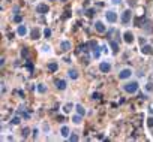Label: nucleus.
<instances>
[{
  "instance_id": "nucleus-1",
  "label": "nucleus",
  "mask_w": 153,
  "mask_h": 142,
  "mask_svg": "<svg viewBox=\"0 0 153 142\" xmlns=\"http://www.w3.org/2000/svg\"><path fill=\"white\" fill-rule=\"evenodd\" d=\"M137 90H138V84H137L135 81L125 84V91H128V93H135Z\"/></svg>"
},
{
  "instance_id": "nucleus-2",
  "label": "nucleus",
  "mask_w": 153,
  "mask_h": 142,
  "mask_svg": "<svg viewBox=\"0 0 153 142\" xmlns=\"http://www.w3.org/2000/svg\"><path fill=\"white\" fill-rule=\"evenodd\" d=\"M131 74H132V72H131V69H123L122 72L119 74V78H120V79H126V78L131 77Z\"/></svg>"
},
{
  "instance_id": "nucleus-3",
  "label": "nucleus",
  "mask_w": 153,
  "mask_h": 142,
  "mask_svg": "<svg viewBox=\"0 0 153 142\" xmlns=\"http://www.w3.org/2000/svg\"><path fill=\"white\" fill-rule=\"evenodd\" d=\"M129 21H131V11L128 9V11H125L123 15H122V23H123V24H128Z\"/></svg>"
},
{
  "instance_id": "nucleus-4",
  "label": "nucleus",
  "mask_w": 153,
  "mask_h": 142,
  "mask_svg": "<svg viewBox=\"0 0 153 142\" xmlns=\"http://www.w3.org/2000/svg\"><path fill=\"white\" fill-rule=\"evenodd\" d=\"M36 12H38V14H47V12H48V6L44 5V3H41V5L36 6Z\"/></svg>"
},
{
  "instance_id": "nucleus-5",
  "label": "nucleus",
  "mask_w": 153,
  "mask_h": 142,
  "mask_svg": "<svg viewBox=\"0 0 153 142\" xmlns=\"http://www.w3.org/2000/svg\"><path fill=\"white\" fill-rule=\"evenodd\" d=\"M99 69H101V72H104V74H107V72H110V69H111V66H110V63H101L99 64Z\"/></svg>"
},
{
  "instance_id": "nucleus-6",
  "label": "nucleus",
  "mask_w": 153,
  "mask_h": 142,
  "mask_svg": "<svg viewBox=\"0 0 153 142\" xmlns=\"http://www.w3.org/2000/svg\"><path fill=\"white\" fill-rule=\"evenodd\" d=\"M105 15H107V20H108L110 23H116V21H117V15H116L114 12H107Z\"/></svg>"
},
{
  "instance_id": "nucleus-7",
  "label": "nucleus",
  "mask_w": 153,
  "mask_h": 142,
  "mask_svg": "<svg viewBox=\"0 0 153 142\" xmlns=\"http://www.w3.org/2000/svg\"><path fill=\"white\" fill-rule=\"evenodd\" d=\"M123 38H125V42H126V43H132V42H134V35H132L131 32H126Z\"/></svg>"
},
{
  "instance_id": "nucleus-8",
  "label": "nucleus",
  "mask_w": 153,
  "mask_h": 142,
  "mask_svg": "<svg viewBox=\"0 0 153 142\" xmlns=\"http://www.w3.org/2000/svg\"><path fill=\"white\" fill-rule=\"evenodd\" d=\"M56 87H57L59 90H65V88H66V82H65L63 79H56Z\"/></svg>"
},
{
  "instance_id": "nucleus-9",
  "label": "nucleus",
  "mask_w": 153,
  "mask_h": 142,
  "mask_svg": "<svg viewBox=\"0 0 153 142\" xmlns=\"http://www.w3.org/2000/svg\"><path fill=\"white\" fill-rule=\"evenodd\" d=\"M95 27H96V30H98L99 33H104V32H105V26H104V23H101V21H96Z\"/></svg>"
},
{
  "instance_id": "nucleus-10",
  "label": "nucleus",
  "mask_w": 153,
  "mask_h": 142,
  "mask_svg": "<svg viewBox=\"0 0 153 142\" xmlns=\"http://www.w3.org/2000/svg\"><path fill=\"white\" fill-rule=\"evenodd\" d=\"M143 23H144V18H143V17H137V18L134 20V26H135V27H141Z\"/></svg>"
},
{
  "instance_id": "nucleus-11",
  "label": "nucleus",
  "mask_w": 153,
  "mask_h": 142,
  "mask_svg": "<svg viewBox=\"0 0 153 142\" xmlns=\"http://www.w3.org/2000/svg\"><path fill=\"white\" fill-rule=\"evenodd\" d=\"M141 51H143V54H153V49H152L150 45H144Z\"/></svg>"
},
{
  "instance_id": "nucleus-12",
  "label": "nucleus",
  "mask_w": 153,
  "mask_h": 142,
  "mask_svg": "<svg viewBox=\"0 0 153 142\" xmlns=\"http://www.w3.org/2000/svg\"><path fill=\"white\" fill-rule=\"evenodd\" d=\"M68 75L72 78V79H76V78H78V72H76V70L75 69H72V70H69V72H68Z\"/></svg>"
},
{
  "instance_id": "nucleus-13",
  "label": "nucleus",
  "mask_w": 153,
  "mask_h": 142,
  "mask_svg": "<svg viewBox=\"0 0 153 142\" xmlns=\"http://www.w3.org/2000/svg\"><path fill=\"white\" fill-rule=\"evenodd\" d=\"M75 109H76V112H78L80 115H84V114H86V109H84L81 105H76V106H75Z\"/></svg>"
},
{
  "instance_id": "nucleus-14",
  "label": "nucleus",
  "mask_w": 153,
  "mask_h": 142,
  "mask_svg": "<svg viewBox=\"0 0 153 142\" xmlns=\"http://www.w3.org/2000/svg\"><path fill=\"white\" fill-rule=\"evenodd\" d=\"M57 63H50L48 64V70H50V72H56V70H57Z\"/></svg>"
},
{
  "instance_id": "nucleus-15",
  "label": "nucleus",
  "mask_w": 153,
  "mask_h": 142,
  "mask_svg": "<svg viewBox=\"0 0 153 142\" xmlns=\"http://www.w3.org/2000/svg\"><path fill=\"white\" fill-rule=\"evenodd\" d=\"M26 33H27V29H26V26H20V27H18V35L24 36Z\"/></svg>"
},
{
  "instance_id": "nucleus-16",
  "label": "nucleus",
  "mask_w": 153,
  "mask_h": 142,
  "mask_svg": "<svg viewBox=\"0 0 153 142\" xmlns=\"http://www.w3.org/2000/svg\"><path fill=\"white\" fill-rule=\"evenodd\" d=\"M39 35H41V32H39L38 29H33V32H32V38H33V39H39Z\"/></svg>"
},
{
  "instance_id": "nucleus-17",
  "label": "nucleus",
  "mask_w": 153,
  "mask_h": 142,
  "mask_svg": "<svg viewBox=\"0 0 153 142\" xmlns=\"http://www.w3.org/2000/svg\"><path fill=\"white\" fill-rule=\"evenodd\" d=\"M21 135H23V138H27V136L30 135V129H29V127H24L23 132H21Z\"/></svg>"
},
{
  "instance_id": "nucleus-18",
  "label": "nucleus",
  "mask_w": 153,
  "mask_h": 142,
  "mask_svg": "<svg viewBox=\"0 0 153 142\" xmlns=\"http://www.w3.org/2000/svg\"><path fill=\"white\" fill-rule=\"evenodd\" d=\"M69 48H71V43L69 42H62V49L63 51H68Z\"/></svg>"
},
{
  "instance_id": "nucleus-19",
  "label": "nucleus",
  "mask_w": 153,
  "mask_h": 142,
  "mask_svg": "<svg viewBox=\"0 0 153 142\" xmlns=\"http://www.w3.org/2000/svg\"><path fill=\"white\" fill-rule=\"evenodd\" d=\"M21 57L29 58V49H27V48H23V49H21Z\"/></svg>"
},
{
  "instance_id": "nucleus-20",
  "label": "nucleus",
  "mask_w": 153,
  "mask_h": 142,
  "mask_svg": "<svg viewBox=\"0 0 153 142\" xmlns=\"http://www.w3.org/2000/svg\"><path fill=\"white\" fill-rule=\"evenodd\" d=\"M110 45H111V48H113V51H114V52H117V51H119V45H117L116 42H113V40H111V42H110Z\"/></svg>"
},
{
  "instance_id": "nucleus-21",
  "label": "nucleus",
  "mask_w": 153,
  "mask_h": 142,
  "mask_svg": "<svg viewBox=\"0 0 153 142\" xmlns=\"http://www.w3.org/2000/svg\"><path fill=\"white\" fill-rule=\"evenodd\" d=\"M72 108H74V106H72V103H68V105H65V108H63V111H65V112H69V111H71Z\"/></svg>"
},
{
  "instance_id": "nucleus-22",
  "label": "nucleus",
  "mask_w": 153,
  "mask_h": 142,
  "mask_svg": "<svg viewBox=\"0 0 153 142\" xmlns=\"http://www.w3.org/2000/svg\"><path fill=\"white\" fill-rule=\"evenodd\" d=\"M62 135L63 136H68L69 135V129L68 127H62Z\"/></svg>"
},
{
  "instance_id": "nucleus-23",
  "label": "nucleus",
  "mask_w": 153,
  "mask_h": 142,
  "mask_svg": "<svg viewBox=\"0 0 153 142\" xmlns=\"http://www.w3.org/2000/svg\"><path fill=\"white\" fill-rule=\"evenodd\" d=\"M150 26H152V24H150V21H147V23H146V26H144V29H146L147 32H152V27H150Z\"/></svg>"
},
{
  "instance_id": "nucleus-24",
  "label": "nucleus",
  "mask_w": 153,
  "mask_h": 142,
  "mask_svg": "<svg viewBox=\"0 0 153 142\" xmlns=\"http://www.w3.org/2000/svg\"><path fill=\"white\" fill-rule=\"evenodd\" d=\"M147 126H149V127H153V117H150V118L147 120Z\"/></svg>"
},
{
  "instance_id": "nucleus-25",
  "label": "nucleus",
  "mask_w": 153,
  "mask_h": 142,
  "mask_svg": "<svg viewBox=\"0 0 153 142\" xmlns=\"http://www.w3.org/2000/svg\"><path fill=\"white\" fill-rule=\"evenodd\" d=\"M44 35H45L47 38H50V36H51V30H50V29H45V32H44Z\"/></svg>"
},
{
  "instance_id": "nucleus-26",
  "label": "nucleus",
  "mask_w": 153,
  "mask_h": 142,
  "mask_svg": "<svg viewBox=\"0 0 153 142\" xmlns=\"http://www.w3.org/2000/svg\"><path fill=\"white\" fill-rule=\"evenodd\" d=\"M83 61H84V64H89V55H87V54H84V57H83Z\"/></svg>"
},
{
  "instance_id": "nucleus-27",
  "label": "nucleus",
  "mask_w": 153,
  "mask_h": 142,
  "mask_svg": "<svg viewBox=\"0 0 153 142\" xmlns=\"http://www.w3.org/2000/svg\"><path fill=\"white\" fill-rule=\"evenodd\" d=\"M93 14H95V11H93V9H89V11H87V17H90V18H92V17H93Z\"/></svg>"
},
{
  "instance_id": "nucleus-28",
  "label": "nucleus",
  "mask_w": 153,
  "mask_h": 142,
  "mask_svg": "<svg viewBox=\"0 0 153 142\" xmlns=\"http://www.w3.org/2000/svg\"><path fill=\"white\" fill-rule=\"evenodd\" d=\"M11 123H12V124H18V123H20V118H18V117H15V118H12V121H11Z\"/></svg>"
},
{
  "instance_id": "nucleus-29",
  "label": "nucleus",
  "mask_w": 153,
  "mask_h": 142,
  "mask_svg": "<svg viewBox=\"0 0 153 142\" xmlns=\"http://www.w3.org/2000/svg\"><path fill=\"white\" fill-rule=\"evenodd\" d=\"M74 123H76V124H78V123H80V114H78V115H76V117H74Z\"/></svg>"
},
{
  "instance_id": "nucleus-30",
  "label": "nucleus",
  "mask_w": 153,
  "mask_h": 142,
  "mask_svg": "<svg viewBox=\"0 0 153 142\" xmlns=\"http://www.w3.org/2000/svg\"><path fill=\"white\" fill-rule=\"evenodd\" d=\"M71 141H72V142L78 141V136H76V135H72V136H71Z\"/></svg>"
},
{
  "instance_id": "nucleus-31",
  "label": "nucleus",
  "mask_w": 153,
  "mask_h": 142,
  "mask_svg": "<svg viewBox=\"0 0 153 142\" xmlns=\"http://www.w3.org/2000/svg\"><path fill=\"white\" fill-rule=\"evenodd\" d=\"M146 88H147V90H149V91H150V90H153V84H152V82H149V84H147V87H146Z\"/></svg>"
},
{
  "instance_id": "nucleus-32",
  "label": "nucleus",
  "mask_w": 153,
  "mask_h": 142,
  "mask_svg": "<svg viewBox=\"0 0 153 142\" xmlns=\"http://www.w3.org/2000/svg\"><path fill=\"white\" fill-rule=\"evenodd\" d=\"M38 90H39V91H41V93H44V91H45V88H44V87H42V85H39V87H38Z\"/></svg>"
},
{
  "instance_id": "nucleus-33",
  "label": "nucleus",
  "mask_w": 153,
  "mask_h": 142,
  "mask_svg": "<svg viewBox=\"0 0 153 142\" xmlns=\"http://www.w3.org/2000/svg\"><path fill=\"white\" fill-rule=\"evenodd\" d=\"M15 21H17V23H20V21H21V17H20V15H17V17H15Z\"/></svg>"
},
{
  "instance_id": "nucleus-34",
  "label": "nucleus",
  "mask_w": 153,
  "mask_h": 142,
  "mask_svg": "<svg viewBox=\"0 0 153 142\" xmlns=\"http://www.w3.org/2000/svg\"><path fill=\"white\" fill-rule=\"evenodd\" d=\"M57 120H59V121H63V120H65V117H63V115H59V117H57Z\"/></svg>"
},
{
  "instance_id": "nucleus-35",
  "label": "nucleus",
  "mask_w": 153,
  "mask_h": 142,
  "mask_svg": "<svg viewBox=\"0 0 153 142\" xmlns=\"http://www.w3.org/2000/svg\"><path fill=\"white\" fill-rule=\"evenodd\" d=\"M140 42H141V45H144V43H146V39H144V38H141V39H140Z\"/></svg>"
},
{
  "instance_id": "nucleus-36",
  "label": "nucleus",
  "mask_w": 153,
  "mask_h": 142,
  "mask_svg": "<svg viewBox=\"0 0 153 142\" xmlns=\"http://www.w3.org/2000/svg\"><path fill=\"white\" fill-rule=\"evenodd\" d=\"M60 2H68V0H60Z\"/></svg>"
}]
</instances>
